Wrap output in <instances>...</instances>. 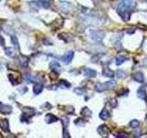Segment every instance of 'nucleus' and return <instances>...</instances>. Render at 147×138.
I'll return each mask as SVG.
<instances>
[{
  "label": "nucleus",
  "mask_w": 147,
  "mask_h": 138,
  "mask_svg": "<svg viewBox=\"0 0 147 138\" xmlns=\"http://www.w3.org/2000/svg\"><path fill=\"white\" fill-rule=\"evenodd\" d=\"M90 37L91 39L95 41H101L105 36V33L101 31H96V29H92L90 31Z\"/></svg>",
  "instance_id": "nucleus-2"
},
{
  "label": "nucleus",
  "mask_w": 147,
  "mask_h": 138,
  "mask_svg": "<svg viewBox=\"0 0 147 138\" xmlns=\"http://www.w3.org/2000/svg\"><path fill=\"white\" fill-rule=\"evenodd\" d=\"M60 87H62V88H69L70 84L66 81H61L60 82Z\"/></svg>",
  "instance_id": "nucleus-28"
},
{
  "label": "nucleus",
  "mask_w": 147,
  "mask_h": 138,
  "mask_svg": "<svg viewBox=\"0 0 147 138\" xmlns=\"http://www.w3.org/2000/svg\"><path fill=\"white\" fill-rule=\"evenodd\" d=\"M134 1L133 0H120V2L118 4L117 11L120 14L121 19L125 21L130 20V10L133 8Z\"/></svg>",
  "instance_id": "nucleus-1"
},
{
  "label": "nucleus",
  "mask_w": 147,
  "mask_h": 138,
  "mask_svg": "<svg viewBox=\"0 0 147 138\" xmlns=\"http://www.w3.org/2000/svg\"><path fill=\"white\" fill-rule=\"evenodd\" d=\"M108 117H109L108 111L106 109V108H104V109L100 111V113H99V118H100L101 120H103V121H106V120H108Z\"/></svg>",
  "instance_id": "nucleus-8"
},
{
  "label": "nucleus",
  "mask_w": 147,
  "mask_h": 138,
  "mask_svg": "<svg viewBox=\"0 0 147 138\" xmlns=\"http://www.w3.org/2000/svg\"><path fill=\"white\" fill-rule=\"evenodd\" d=\"M134 79L137 82H139V83H143V82L144 81V76H143V72H141V71L136 72L135 74H134Z\"/></svg>",
  "instance_id": "nucleus-7"
},
{
  "label": "nucleus",
  "mask_w": 147,
  "mask_h": 138,
  "mask_svg": "<svg viewBox=\"0 0 147 138\" xmlns=\"http://www.w3.org/2000/svg\"><path fill=\"white\" fill-rule=\"evenodd\" d=\"M42 85L41 84H36V85L33 87V92H34L35 95H38V94H40L41 91H42Z\"/></svg>",
  "instance_id": "nucleus-11"
},
{
  "label": "nucleus",
  "mask_w": 147,
  "mask_h": 138,
  "mask_svg": "<svg viewBox=\"0 0 147 138\" xmlns=\"http://www.w3.org/2000/svg\"><path fill=\"white\" fill-rule=\"evenodd\" d=\"M0 111L5 113V114H8V113H10L12 111V108L8 105H2L1 108H0Z\"/></svg>",
  "instance_id": "nucleus-12"
},
{
  "label": "nucleus",
  "mask_w": 147,
  "mask_h": 138,
  "mask_svg": "<svg viewBox=\"0 0 147 138\" xmlns=\"http://www.w3.org/2000/svg\"><path fill=\"white\" fill-rule=\"evenodd\" d=\"M50 66H51V68H52V69H53V71H56V70L60 71L61 70L60 64H59V63H57L56 61H53V62L51 63Z\"/></svg>",
  "instance_id": "nucleus-17"
},
{
  "label": "nucleus",
  "mask_w": 147,
  "mask_h": 138,
  "mask_svg": "<svg viewBox=\"0 0 147 138\" xmlns=\"http://www.w3.org/2000/svg\"><path fill=\"white\" fill-rule=\"evenodd\" d=\"M1 126H2V129L5 132H8V131H9V123H8V121L7 120V119H4V120L2 121Z\"/></svg>",
  "instance_id": "nucleus-16"
},
{
  "label": "nucleus",
  "mask_w": 147,
  "mask_h": 138,
  "mask_svg": "<svg viewBox=\"0 0 147 138\" xmlns=\"http://www.w3.org/2000/svg\"><path fill=\"white\" fill-rule=\"evenodd\" d=\"M74 55H75L74 51H69V52H67L64 55H63L61 60H62V62L64 63V64H69L70 63L72 62V60H73Z\"/></svg>",
  "instance_id": "nucleus-4"
},
{
  "label": "nucleus",
  "mask_w": 147,
  "mask_h": 138,
  "mask_svg": "<svg viewBox=\"0 0 147 138\" xmlns=\"http://www.w3.org/2000/svg\"><path fill=\"white\" fill-rule=\"evenodd\" d=\"M57 121H58V118L52 114H47L46 117H45V122H46L47 123H55V122H57Z\"/></svg>",
  "instance_id": "nucleus-9"
},
{
  "label": "nucleus",
  "mask_w": 147,
  "mask_h": 138,
  "mask_svg": "<svg viewBox=\"0 0 147 138\" xmlns=\"http://www.w3.org/2000/svg\"><path fill=\"white\" fill-rule=\"evenodd\" d=\"M20 64H21L22 66H25L26 67V66L28 65V57L21 55V56L20 57Z\"/></svg>",
  "instance_id": "nucleus-23"
},
{
  "label": "nucleus",
  "mask_w": 147,
  "mask_h": 138,
  "mask_svg": "<svg viewBox=\"0 0 147 138\" xmlns=\"http://www.w3.org/2000/svg\"><path fill=\"white\" fill-rule=\"evenodd\" d=\"M5 44V40L3 38V36L0 35V46H3Z\"/></svg>",
  "instance_id": "nucleus-29"
},
{
  "label": "nucleus",
  "mask_w": 147,
  "mask_h": 138,
  "mask_svg": "<svg viewBox=\"0 0 147 138\" xmlns=\"http://www.w3.org/2000/svg\"><path fill=\"white\" fill-rule=\"evenodd\" d=\"M11 41L14 44V46H15V48L19 50V49H20V44H19V41H17V39L16 36H14V35L11 36Z\"/></svg>",
  "instance_id": "nucleus-22"
},
{
  "label": "nucleus",
  "mask_w": 147,
  "mask_h": 138,
  "mask_svg": "<svg viewBox=\"0 0 147 138\" xmlns=\"http://www.w3.org/2000/svg\"><path fill=\"white\" fill-rule=\"evenodd\" d=\"M23 111H24V112H25V114H29V116H31V115H33V111H34V110L30 109V108H24Z\"/></svg>",
  "instance_id": "nucleus-25"
},
{
  "label": "nucleus",
  "mask_w": 147,
  "mask_h": 138,
  "mask_svg": "<svg viewBox=\"0 0 147 138\" xmlns=\"http://www.w3.org/2000/svg\"><path fill=\"white\" fill-rule=\"evenodd\" d=\"M105 85H106L107 90L112 89L113 87L115 86V82H114V81H108V82H105Z\"/></svg>",
  "instance_id": "nucleus-24"
},
{
  "label": "nucleus",
  "mask_w": 147,
  "mask_h": 138,
  "mask_svg": "<svg viewBox=\"0 0 147 138\" xmlns=\"http://www.w3.org/2000/svg\"><path fill=\"white\" fill-rule=\"evenodd\" d=\"M81 114L83 115V116L89 117V116H91L92 112H91V111L88 109V108H87V107H85V108H83V110L81 111Z\"/></svg>",
  "instance_id": "nucleus-20"
},
{
  "label": "nucleus",
  "mask_w": 147,
  "mask_h": 138,
  "mask_svg": "<svg viewBox=\"0 0 147 138\" xmlns=\"http://www.w3.org/2000/svg\"><path fill=\"white\" fill-rule=\"evenodd\" d=\"M95 89L97 90V91H99V92L105 91V90H107L106 85H105V83H97V85H96V87H95Z\"/></svg>",
  "instance_id": "nucleus-14"
},
{
  "label": "nucleus",
  "mask_w": 147,
  "mask_h": 138,
  "mask_svg": "<svg viewBox=\"0 0 147 138\" xmlns=\"http://www.w3.org/2000/svg\"><path fill=\"white\" fill-rule=\"evenodd\" d=\"M133 32H134V29H131V31H130V29H128V31H127V33H133Z\"/></svg>",
  "instance_id": "nucleus-32"
},
{
  "label": "nucleus",
  "mask_w": 147,
  "mask_h": 138,
  "mask_svg": "<svg viewBox=\"0 0 147 138\" xmlns=\"http://www.w3.org/2000/svg\"><path fill=\"white\" fill-rule=\"evenodd\" d=\"M81 89H78V88H76V89H75V92H76V94H79V95H82L83 94V91H80Z\"/></svg>",
  "instance_id": "nucleus-31"
},
{
  "label": "nucleus",
  "mask_w": 147,
  "mask_h": 138,
  "mask_svg": "<svg viewBox=\"0 0 147 138\" xmlns=\"http://www.w3.org/2000/svg\"><path fill=\"white\" fill-rule=\"evenodd\" d=\"M5 52H6L7 55H9V56H13V50H12V48H6L5 49Z\"/></svg>",
  "instance_id": "nucleus-26"
},
{
  "label": "nucleus",
  "mask_w": 147,
  "mask_h": 138,
  "mask_svg": "<svg viewBox=\"0 0 147 138\" xmlns=\"http://www.w3.org/2000/svg\"><path fill=\"white\" fill-rule=\"evenodd\" d=\"M115 76H116L117 78H125L127 76V74H126L125 71L122 70H118L115 73Z\"/></svg>",
  "instance_id": "nucleus-18"
},
{
  "label": "nucleus",
  "mask_w": 147,
  "mask_h": 138,
  "mask_svg": "<svg viewBox=\"0 0 147 138\" xmlns=\"http://www.w3.org/2000/svg\"><path fill=\"white\" fill-rule=\"evenodd\" d=\"M145 100H146V103H147V98H146V99H145Z\"/></svg>",
  "instance_id": "nucleus-35"
},
{
  "label": "nucleus",
  "mask_w": 147,
  "mask_h": 138,
  "mask_svg": "<svg viewBox=\"0 0 147 138\" xmlns=\"http://www.w3.org/2000/svg\"><path fill=\"white\" fill-rule=\"evenodd\" d=\"M62 122H63V123H64V128H66V127H67V125L69 124V119H68L67 117H64V118H63V120H62Z\"/></svg>",
  "instance_id": "nucleus-27"
},
{
  "label": "nucleus",
  "mask_w": 147,
  "mask_h": 138,
  "mask_svg": "<svg viewBox=\"0 0 147 138\" xmlns=\"http://www.w3.org/2000/svg\"><path fill=\"white\" fill-rule=\"evenodd\" d=\"M2 105H3V104H2L1 102H0V108H1V106H2Z\"/></svg>",
  "instance_id": "nucleus-34"
},
{
  "label": "nucleus",
  "mask_w": 147,
  "mask_h": 138,
  "mask_svg": "<svg viewBox=\"0 0 147 138\" xmlns=\"http://www.w3.org/2000/svg\"><path fill=\"white\" fill-rule=\"evenodd\" d=\"M127 60H128L127 57L119 56V57H117V59H116V64H117V65H120V64H122L123 63H125Z\"/></svg>",
  "instance_id": "nucleus-19"
},
{
  "label": "nucleus",
  "mask_w": 147,
  "mask_h": 138,
  "mask_svg": "<svg viewBox=\"0 0 147 138\" xmlns=\"http://www.w3.org/2000/svg\"><path fill=\"white\" fill-rule=\"evenodd\" d=\"M137 96L139 99H143L145 98L146 96V91H145V88H140L139 89L137 90Z\"/></svg>",
  "instance_id": "nucleus-13"
},
{
  "label": "nucleus",
  "mask_w": 147,
  "mask_h": 138,
  "mask_svg": "<svg viewBox=\"0 0 147 138\" xmlns=\"http://www.w3.org/2000/svg\"><path fill=\"white\" fill-rule=\"evenodd\" d=\"M103 75L105 76H108V77H113L114 76V73L112 70H110L108 67L104 68V71H103Z\"/></svg>",
  "instance_id": "nucleus-15"
},
{
  "label": "nucleus",
  "mask_w": 147,
  "mask_h": 138,
  "mask_svg": "<svg viewBox=\"0 0 147 138\" xmlns=\"http://www.w3.org/2000/svg\"><path fill=\"white\" fill-rule=\"evenodd\" d=\"M129 124H130V126L132 127V129H136V128H138V127H139L140 122L138 120H132Z\"/></svg>",
  "instance_id": "nucleus-21"
},
{
  "label": "nucleus",
  "mask_w": 147,
  "mask_h": 138,
  "mask_svg": "<svg viewBox=\"0 0 147 138\" xmlns=\"http://www.w3.org/2000/svg\"><path fill=\"white\" fill-rule=\"evenodd\" d=\"M32 7H34L36 9H38L40 8H49L50 4H49V2H47V0H40V1H33Z\"/></svg>",
  "instance_id": "nucleus-5"
},
{
  "label": "nucleus",
  "mask_w": 147,
  "mask_h": 138,
  "mask_svg": "<svg viewBox=\"0 0 147 138\" xmlns=\"http://www.w3.org/2000/svg\"><path fill=\"white\" fill-rule=\"evenodd\" d=\"M97 132H99V134H100V135L105 136V135H107V134H108V127H107L106 125H100V126L99 127V129H97Z\"/></svg>",
  "instance_id": "nucleus-10"
},
{
  "label": "nucleus",
  "mask_w": 147,
  "mask_h": 138,
  "mask_svg": "<svg viewBox=\"0 0 147 138\" xmlns=\"http://www.w3.org/2000/svg\"><path fill=\"white\" fill-rule=\"evenodd\" d=\"M49 89H55L56 88V87H49Z\"/></svg>",
  "instance_id": "nucleus-33"
},
{
  "label": "nucleus",
  "mask_w": 147,
  "mask_h": 138,
  "mask_svg": "<svg viewBox=\"0 0 147 138\" xmlns=\"http://www.w3.org/2000/svg\"><path fill=\"white\" fill-rule=\"evenodd\" d=\"M141 134V132H140V131H137V132L135 131V132L133 133L134 137H140V136H141V134Z\"/></svg>",
  "instance_id": "nucleus-30"
},
{
  "label": "nucleus",
  "mask_w": 147,
  "mask_h": 138,
  "mask_svg": "<svg viewBox=\"0 0 147 138\" xmlns=\"http://www.w3.org/2000/svg\"><path fill=\"white\" fill-rule=\"evenodd\" d=\"M84 75L87 77H95L97 76V72L93 69H91V68H87L85 72H84Z\"/></svg>",
  "instance_id": "nucleus-6"
},
{
  "label": "nucleus",
  "mask_w": 147,
  "mask_h": 138,
  "mask_svg": "<svg viewBox=\"0 0 147 138\" xmlns=\"http://www.w3.org/2000/svg\"><path fill=\"white\" fill-rule=\"evenodd\" d=\"M59 8H60V9L62 10L63 12H64V13H69V12H71L72 10L74 9L73 5L69 2H65V1L61 2L60 4H59Z\"/></svg>",
  "instance_id": "nucleus-3"
}]
</instances>
